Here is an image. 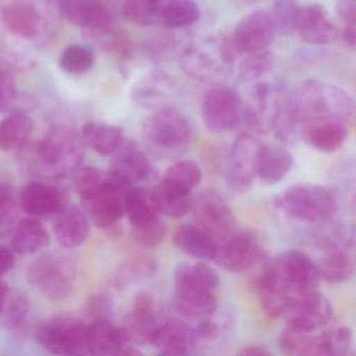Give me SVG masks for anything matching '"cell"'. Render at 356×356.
I'll return each mask as SVG.
<instances>
[{"instance_id": "1", "label": "cell", "mask_w": 356, "mask_h": 356, "mask_svg": "<svg viewBox=\"0 0 356 356\" xmlns=\"http://www.w3.org/2000/svg\"><path fill=\"white\" fill-rule=\"evenodd\" d=\"M318 266L307 254L286 250L266 264L256 286L262 307L272 318H284L306 296L318 291Z\"/></svg>"}, {"instance_id": "2", "label": "cell", "mask_w": 356, "mask_h": 356, "mask_svg": "<svg viewBox=\"0 0 356 356\" xmlns=\"http://www.w3.org/2000/svg\"><path fill=\"white\" fill-rule=\"evenodd\" d=\"M84 157L82 137L70 127L55 126L42 141L20 147L18 164L34 180H58L74 174Z\"/></svg>"}, {"instance_id": "3", "label": "cell", "mask_w": 356, "mask_h": 356, "mask_svg": "<svg viewBox=\"0 0 356 356\" xmlns=\"http://www.w3.org/2000/svg\"><path fill=\"white\" fill-rule=\"evenodd\" d=\"M289 107L298 126L312 118H334L353 126L355 102L337 85L318 80L300 83L289 95Z\"/></svg>"}, {"instance_id": "4", "label": "cell", "mask_w": 356, "mask_h": 356, "mask_svg": "<svg viewBox=\"0 0 356 356\" xmlns=\"http://www.w3.org/2000/svg\"><path fill=\"white\" fill-rule=\"evenodd\" d=\"M174 278V305L181 316L200 321L218 308L220 276L211 266L183 262L175 270Z\"/></svg>"}, {"instance_id": "5", "label": "cell", "mask_w": 356, "mask_h": 356, "mask_svg": "<svg viewBox=\"0 0 356 356\" xmlns=\"http://www.w3.org/2000/svg\"><path fill=\"white\" fill-rule=\"evenodd\" d=\"M145 149L153 157L170 161L186 153L191 143L187 118L170 107L160 108L145 118L143 124Z\"/></svg>"}, {"instance_id": "6", "label": "cell", "mask_w": 356, "mask_h": 356, "mask_svg": "<svg viewBox=\"0 0 356 356\" xmlns=\"http://www.w3.org/2000/svg\"><path fill=\"white\" fill-rule=\"evenodd\" d=\"M237 54L222 35H211L188 45L180 58L185 74L200 82L218 84L228 78Z\"/></svg>"}, {"instance_id": "7", "label": "cell", "mask_w": 356, "mask_h": 356, "mask_svg": "<svg viewBox=\"0 0 356 356\" xmlns=\"http://www.w3.org/2000/svg\"><path fill=\"white\" fill-rule=\"evenodd\" d=\"M275 205L289 218L305 222H328L337 212L334 193L323 185H295L275 200Z\"/></svg>"}, {"instance_id": "8", "label": "cell", "mask_w": 356, "mask_h": 356, "mask_svg": "<svg viewBox=\"0 0 356 356\" xmlns=\"http://www.w3.org/2000/svg\"><path fill=\"white\" fill-rule=\"evenodd\" d=\"M131 187L133 185L109 170L95 188L80 195L85 212L97 228L109 230L122 220L126 214L124 200Z\"/></svg>"}, {"instance_id": "9", "label": "cell", "mask_w": 356, "mask_h": 356, "mask_svg": "<svg viewBox=\"0 0 356 356\" xmlns=\"http://www.w3.org/2000/svg\"><path fill=\"white\" fill-rule=\"evenodd\" d=\"M26 277L29 283L47 299L63 301L72 296L76 286V266L66 255L44 254L31 264Z\"/></svg>"}, {"instance_id": "10", "label": "cell", "mask_w": 356, "mask_h": 356, "mask_svg": "<svg viewBox=\"0 0 356 356\" xmlns=\"http://www.w3.org/2000/svg\"><path fill=\"white\" fill-rule=\"evenodd\" d=\"M35 337L41 347L59 355H87V325L72 314L54 316L39 325Z\"/></svg>"}, {"instance_id": "11", "label": "cell", "mask_w": 356, "mask_h": 356, "mask_svg": "<svg viewBox=\"0 0 356 356\" xmlns=\"http://www.w3.org/2000/svg\"><path fill=\"white\" fill-rule=\"evenodd\" d=\"M243 101L232 89L216 87L204 97L202 118L208 130L213 133L228 132L241 124Z\"/></svg>"}, {"instance_id": "12", "label": "cell", "mask_w": 356, "mask_h": 356, "mask_svg": "<svg viewBox=\"0 0 356 356\" xmlns=\"http://www.w3.org/2000/svg\"><path fill=\"white\" fill-rule=\"evenodd\" d=\"M262 251L255 235L235 231L218 241L213 261L230 273H243L255 266Z\"/></svg>"}, {"instance_id": "13", "label": "cell", "mask_w": 356, "mask_h": 356, "mask_svg": "<svg viewBox=\"0 0 356 356\" xmlns=\"http://www.w3.org/2000/svg\"><path fill=\"white\" fill-rule=\"evenodd\" d=\"M260 145L256 134L243 132L233 143L226 170V183L233 193H245L250 191L255 177V155Z\"/></svg>"}, {"instance_id": "14", "label": "cell", "mask_w": 356, "mask_h": 356, "mask_svg": "<svg viewBox=\"0 0 356 356\" xmlns=\"http://www.w3.org/2000/svg\"><path fill=\"white\" fill-rule=\"evenodd\" d=\"M197 226L220 241L235 230V218L224 197L216 191H205L193 197V207Z\"/></svg>"}, {"instance_id": "15", "label": "cell", "mask_w": 356, "mask_h": 356, "mask_svg": "<svg viewBox=\"0 0 356 356\" xmlns=\"http://www.w3.org/2000/svg\"><path fill=\"white\" fill-rule=\"evenodd\" d=\"M130 343V337L124 327L116 326L111 320H95L87 325L89 355H141V352L131 347Z\"/></svg>"}, {"instance_id": "16", "label": "cell", "mask_w": 356, "mask_h": 356, "mask_svg": "<svg viewBox=\"0 0 356 356\" xmlns=\"http://www.w3.org/2000/svg\"><path fill=\"white\" fill-rule=\"evenodd\" d=\"M351 126L334 118H318L305 120L300 124L302 140L321 153H333L345 145Z\"/></svg>"}, {"instance_id": "17", "label": "cell", "mask_w": 356, "mask_h": 356, "mask_svg": "<svg viewBox=\"0 0 356 356\" xmlns=\"http://www.w3.org/2000/svg\"><path fill=\"white\" fill-rule=\"evenodd\" d=\"M3 29L12 36L24 41H35L42 35L41 10L29 0H10L0 12Z\"/></svg>"}, {"instance_id": "18", "label": "cell", "mask_w": 356, "mask_h": 356, "mask_svg": "<svg viewBox=\"0 0 356 356\" xmlns=\"http://www.w3.org/2000/svg\"><path fill=\"white\" fill-rule=\"evenodd\" d=\"M274 33L270 12L258 10L245 16L237 24L231 43L236 54L264 51L272 43Z\"/></svg>"}, {"instance_id": "19", "label": "cell", "mask_w": 356, "mask_h": 356, "mask_svg": "<svg viewBox=\"0 0 356 356\" xmlns=\"http://www.w3.org/2000/svg\"><path fill=\"white\" fill-rule=\"evenodd\" d=\"M159 326L152 295L147 291L137 293L134 305L124 316L122 323L131 343L141 346L153 345Z\"/></svg>"}, {"instance_id": "20", "label": "cell", "mask_w": 356, "mask_h": 356, "mask_svg": "<svg viewBox=\"0 0 356 356\" xmlns=\"http://www.w3.org/2000/svg\"><path fill=\"white\" fill-rule=\"evenodd\" d=\"M330 302L316 291L298 301L285 314L287 328L302 332L318 330L332 318Z\"/></svg>"}, {"instance_id": "21", "label": "cell", "mask_w": 356, "mask_h": 356, "mask_svg": "<svg viewBox=\"0 0 356 356\" xmlns=\"http://www.w3.org/2000/svg\"><path fill=\"white\" fill-rule=\"evenodd\" d=\"M19 205L30 216H54L67 207V195L56 185L34 180L22 188Z\"/></svg>"}, {"instance_id": "22", "label": "cell", "mask_w": 356, "mask_h": 356, "mask_svg": "<svg viewBox=\"0 0 356 356\" xmlns=\"http://www.w3.org/2000/svg\"><path fill=\"white\" fill-rule=\"evenodd\" d=\"M113 155L110 170L129 184L147 180L155 172L145 152L131 139H124Z\"/></svg>"}, {"instance_id": "23", "label": "cell", "mask_w": 356, "mask_h": 356, "mask_svg": "<svg viewBox=\"0 0 356 356\" xmlns=\"http://www.w3.org/2000/svg\"><path fill=\"white\" fill-rule=\"evenodd\" d=\"M60 10L70 24L80 26L87 35L114 26L107 8L99 0H60Z\"/></svg>"}, {"instance_id": "24", "label": "cell", "mask_w": 356, "mask_h": 356, "mask_svg": "<svg viewBox=\"0 0 356 356\" xmlns=\"http://www.w3.org/2000/svg\"><path fill=\"white\" fill-rule=\"evenodd\" d=\"M296 32L302 41L312 45L330 44L339 36V29L320 5L302 8Z\"/></svg>"}, {"instance_id": "25", "label": "cell", "mask_w": 356, "mask_h": 356, "mask_svg": "<svg viewBox=\"0 0 356 356\" xmlns=\"http://www.w3.org/2000/svg\"><path fill=\"white\" fill-rule=\"evenodd\" d=\"M153 346L160 355H189L197 348L195 329L180 318H168L160 324Z\"/></svg>"}, {"instance_id": "26", "label": "cell", "mask_w": 356, "mask_h": 356, "mask_svg": "<svg viewBox=\"0 0 356 356\" xmlns=\"http://www.w3.org/2000/svg\"><path fill=\"white\" fill-rule=\"evenodd\" d=\"M293 159L291 154L280 145L266 143L258 145L255 155V176L268 185L282 182L291 172Z\"/></svg>"}, {"instance_id": "27", "label": "cell", "mask_w": 356, "mask_h": 356, "mask_svg": "<svg viewBox=\"0 0 356 356\" xmlns=\"http://www.w3.org/2000/svg\"><path fill=\"white\" fill-rule=\"evenodd\" d=\"M54 234L65 249H76L86 243L90 235L88 218L79 208L65 207L54 222Z\"/></svg>"}, {"instance_id": "28", "label": "cell", "mask_w": 356, "mask_h": 356, "mask_svg": "<svg viewBox=\"0 0 356 356\" xmlns=\"http://www.w3.org/2000/svg\"><path fill=\"white\" fill-rule=\"evenodd\" d=\"M175 245L191 257L211 260L216 257L218 241L195 225H182L175 231Z\"/></svg>"}, {"instance_id": "29", "label": "cell", "mask_w": 356, "mask_h": 356, "mask_svg": "<svg viewBox=\"0 0 356 356\" xmlns=\"http://www.w3.org/2000/svg\"><path fill=\"white\" fill-rule=\"evenodd\" d=\"M124 206L133 228L145 226L160 218V211L152 188L131 187L127 193Z\"/></svg>"}, {"instance_id": "30", "label": "cell", "mask_w": 356, "mask_h": 356, "mask_svg": "<svg viewBox=\"0 0 356 356\" xmlns=\"http://www.w3.org/2000/svg\"><path fill=\"white\" fill-rule=\"evenodd\" d=\"M158 272V262L155 258L147 255H137L130 258L112 275V286L116 289H126L155 276Z\"/></svg>"}, {"instance_id": "31", "label": "cell", "mask_w": 356, "mask_h": 356, "mask_svg": "<svg viewBox=\"0 0 356 356\" xmlns=\"http://www.w3.org/2000/svg\"><path fill=\"white\" fill-rule=\"evenodd\" d=\"M49 243V233L36 218H24L14 229L12 245L16 253L22 255L36 253Z\"/></svg>"}, {"instance_id": "32", "label": "cell", "mask_w": 356, "mask_h": 356, "mask_svg": "<svg viewBox=\"0 0 356 356\" xmlns=\"http://www.w3.org/2000/svg\"><path fill=\"white\" fill-rule=\"evenodd\" d=\"M34 122L24 112H14L0 122V149H19L32 135Z\"/></svg>"}, {"instance_id": "33", "label": "cell", "mask_w": 356, "mask_h": 356, "mask_svg": "<svg viewBox=\"0 0 356 356\" xmlns=\"http://www.w3.org/2000/svg\"><path fill=\"white\" fill-rule=\"evenodd\" d=\"M203 172L197 162L182 160L172 164L160 181V186L181 195H191L201 182Z\"/></svg>"}, {"instance_id": "34", "label": "cell", "mask_w": 356, "mask_h": 356, "mask_svg": "<svg viewBox=\"0 0 356 356\" xmlns=\"http://www.w3.org/2000/svg\"><path fill=\"white\" fill-rule=\"evenodd\" d=\"M82 139L99 155L110 156L115 153L124 138L122 131L118 127L88 122L83 126Z\"/></svg>"}, {"instance_id": "35", "label": "cell", "mask_w": 356, "mask_h": 356, "mask_svg": "<svg viewBox=\"0 0 356 356\" xmlns=\"http://www.w3.org/2000/svg\"><path fill=\"white\" fill-rule=\"evenodd\" d=\"M354 254L351 251H327L318 266L320 278L331 284L346 282L354 274Z\"/></svg>"}, {"instance_id": "36", "label": "cell", "mask_w": 356, "mask_h": 356, "mask_svg": "<svg viewBox=\"0 0 356 356\" xmlns=\"http://www.w3.org/2000/svg\"><path fill=\"white\" fill-rule=\"evenodd\" d=\"M201 11L193 0H168L160 9V22L168 30L193 26L200 19Z\"/></svg>"}, {"instance_id": "37", "label": "cell", "mask_w": 356, "mask_h": 356, "mask_svg": "<svg viewBox=\"0 0 356 356\" xmlns=\"http://www.w3.org/2000/svg\"><path fill=\"white\" fill-rule=\"evenodd\" d=\"M168 78L158 74L141 79L132 89V97L136 103L149 108L160 109L170 97Z\"/></svg>"}, {"instance_id": "38", "label": "cell", "mask_w": 356, "mask_h": 356, "mask_svg": "<svg viewBox=\"0 0 356 356\" xmlns=\"http://www.w3.org/2000/svg\"><path fill=\"white\" fill-rule=\"evenodd\" d=\"M34 108V101L17 90L15 78L8 66L0 63V112H24Z\"/></svg>"}, {"instance_id": "39", "label": "cell", "mask_w": 356, "mask_h": 356, "mask_svg": "<svg viewBox=\"0 0 356 356\" xmlns=\"http://www.w3.org/2000/svg\"><path fill=\"white\" fill-rule=\"evenodd\" d=\"M283 353L293 356H318V335L286 328L279 337Z\"/></svg>"}, {"instance_id": "40", "label": "cell", "mask_w": 356, "mask_h": 356, "mask_svg": "<svg viewBox=\"0 0 356 356\" xmlns=\"http://www.w3.org/2000/svg\"><path fill=\"white\" fill-rule=\"evenodd\" d=\"M152 191H153L160 214H163L168 218H182L193 207V197H191V193L181 195V193L168 191L159 184L153 187Z\"/></svg>"}, {"instance_id": "41", "label": "cell", "mask_w": 356, "mask_h": 356, "mask_svg": "<svg viewBox=\"0 0 356 356\" xmlns=\"http://www.w3.org/2000/svg\"><path fill=\"white\" fill-rule=\"evenodd\" d=\"M30 310L28 296L22 291H14L8 293L0 309V325L7 330L18 328L28 316Z\"/></svg>"}, {"instance_id": "42", "label": "cell", "mask_w": 356, "mask_h": 356, "mask_svg": "<svg viewBox=\"0 0 356 356\" xmlns=\"http://www.w3.org/2000/svg\"><path fill=\"white\" fill-rule=\"evenodd\" d=\"M274 66V56L268 49L251 51L243 58L238 66V78L241 82L252 83L268 74Z\"/></svg>"}, {"instance_id": "43", "label": "cell", "mask_w": 356, "mask_h": 356, "mask_svg": "<svg viewBox=\"0 0 356 356\" xmlns=\"http://www.w3.org/2000/svg\"><path fill=\"white\" fill-rule=\"evenodd\" d=\"M93 51L84 45L72 44L62 51L59 58V66L63 72L70 74H83L95 65Z\"/></svg>"}, {"instance_id": "44", "label": "cell", "mask_w": 356, "mask_h": 356, "mask_svg": "<svg viewBox=\"0 0 356 356\" xmlns=\"http://www.w3.org/2000/svg\"><path fill=\"white\" fill-rule=\"evenodd\" d=\"M10 184L0 182V238L14 231L18 222L19 199Z\"/></svg>"}, {"instance_id": "45", "label": "cell", "mask_w": 356, "mask_h": 356, "mask_svg": "<svg viewBox=\"0 0 356 356\" xmlns=\"http://www.w3.org/2000/svg\"><path fill=\"white\" fill-rule=\"evenodd\" d=\"M318 356H343L352 345V330L341 326L318 335Z\"/></svg>"}, {"instance_id": "46", "label": "cell", "mask_w": 356, "mask_h": 356, "mask_svg": "<svg viewBox=\"0 0 356 356\" xmlns=\"http://www.w3.org/2000/svg\"><path fill=\"white\" fill-rule=\"evenodd\" d=\"M301 9L297 0H275L270 13L275 31L284 36L293 35L297 30Z\"/></svg>"}, {"instance_id": "47", "label": "cell", "mask_w": 356, "mask_h": 356, "mask_svg": "<svg viewBox=\"0 0 356 356\" xmlns=\"http://www.w3.org/2000/svg\"><path fill=\"white\" fill-rule=\"evenodd\" d=\"M160 9L161 3H152L149 0H127L122 14L131 24L147 28L160 22Z\"/></svg>"}, {"instance_id": "48", "label": "cell", "mask_w": 356, "mask_h": 356, "mask_svg": "<svg viewBox=\"0 0 356 356\" xmlns=\"http://www.w3.org/2000/svg\"><path fill=\"white\" fill-rule=\"evenodd\" d=\"M231 323V318L220 314L218 308L209 316L200 320L197 326L193 328L197 347L200 343H213L220 341L228 332Z\"/></svg>"}, {"instance_id": "49", "label": "cell", "mask_w": 356, "mask_h": 356, "mask_svg": "<svg viewBox=\"0 0 356 356\" xmlns=\"http://www.w3.org/2000/svg\"><path fill=\"white\" fill-rule=\"evenodd\" d=\"M133 235L139 245L155 248L163 241L166 235V226L159 218L145 226L133 228Z\"/></svg>"}, {"instance_id": "50", "label": "cell", "mask_w": 356, "mask_h": 356, "mask_svg": "<svg viewBox=\"0 0 356 356\" xmlns=\"http://www.w3.org/2000/svg\"><path fill=\"white\" fill-rule=\"evenodd\" d=\"M114 302L108 291L93 293L87 305V314L95 320H110L113 314Z\"/></svg>"}, {"instance_id": "51", "label": "cell", "mask_w": 356, "mask_h": 356, "mask_svg": "<svg viewBox=\"0 0 356 356\" xmlns=\"http://www.w3.org/2000/svg\"><path fill=\"white\" fill-rule=\"evenodd\" d=\"M335 12L345 26L356 24L355 0H337Z\"/></svg>"}, {"instance_id": "52", "label": "cell", "mask_w": 356, "mask_h": 356, "mask_svg": "<svg viewBox=\"0 0 356 356\" xmlns=\"http://www.w3.org/2000/svg\"><path fill=\"white\" fill-rule=\"evenodd\" d=\"M15 264V256L11 250L0 247V276L7 274Z\"/></svg>"}, {"instance_id": "53", "label": "cell", "mask_w": 356, "mask_h": 356, "mask_svg": "<svg viewBox=\"0 0 356 356\" xmlns=\"http://www.w3.org/2000/svg\"><path fill=\"white\" fill-rule=\"evenodd\" d=\"M341 38L343 43L351 49H355L356 47V24H348L343 26V33H341Z\"/></svg>"}, {"instance_id": "54", "label": "cell", "mask_w": 356, "mask_h": 356, "mask_svg": "<svg viewBox=\"0 0 356 356\" xmlns=\"http://www.w3.org/2000/svg\"><path fill=\"white\" fill-rule=\"evenodd\" d=\"M239 355L245 356H266L270 355V352L266 347L259 345H249L241 348L238 351Z\"/></svg>"}, {"instance_id": "55", "label": "cell", "mask_w": 356, "mask_h": 356, "mask_svg": "<svg viewBox=\"0 0 356 356\" xmlns=\"http://www.w3.org/2000/svg\"><path fill=\"white\" fill-rule=\"evenodd\" d=\"M9 287L3 281H0V309L3 307V302L7 298L8 293H9Z\"/></svg>"}, {"instance_id": "56", "label": "cell", "mask_w": 356, "mask_h": 356, "mask_svg": "<svg viewBox=\"0 0 356 356\" xmlns=\"http://www.w3.org/2000/svg\"><path fill=\"white\" fill-rule=\"evenodd\" d=\"M149 1H152V3H163L164 0H149Z\"/></svg>"}, {"instance_id": "57", "label": "cell", "mask_w": 356, "mask_h": 356, "mask_svg": "<svg viewBox=\"0 0 356 356\" xmlns=\"http://www.w3.org/2000/svg\"><path fill=\"white\" fill-rule=\"evenodd\" d=\"M245 1H255V0H245Z\"/></svg>"}]
</instances>
